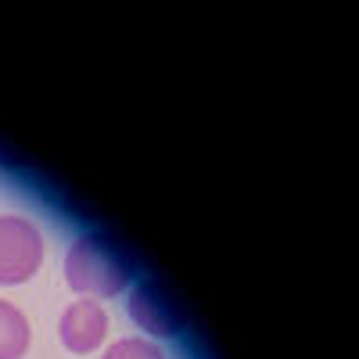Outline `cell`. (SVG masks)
Listing matches in <instances>:
<instances>
[{
	"mask_svg": "<svg viewBox=\"0 0 359 359\" xmlns=\"http://www.w3.org/2000/svg\"><path fill=\"white\" fill-rule=\"evenodd\" d=\"M65 280L83 294L111 298L133 280V262L108 237L83 233L72 241V248L65 255Z\"/></svg>",
	"mask_w": 359,
	"mask_h": 359,
	"instance_id": "cell-1",
	"label": "cell"
},
{
	"mask_svg": "<svg viewBox=\"0 0 359 359\" xmlns=\"http://www.w3.org/2000/svg\"><path fill=\"white\" fill-rule=\"evenodd\" d=\"M43 262V237L22 216H0V284H22Z\"/></svg>",
	"mask_w": 359,
	"mask_h": 359,
	"instance_id": "cell-2",
	"label": "cell"
},
{
	"mask_svg": "<svg viewBox=\"0 0 359 359\" xmlns=\"http://www.w3.org/2000/svg\"><path fill=\"white\" fill-rule=\"evenodd\" d=\"M130 316L140 331H147L151 338H172V334H180V327H184V316L172 306V298L151 280H140L130 291Z\"/></svg>",
	"mask_w": 359,
	"mask_h": 359,
	"instance_id": "cell-3",
	"label": "cell"
},
{
	"mask_svg": "<svg viewBox=\"0 0 359 359\" xmlns=\"http://www.w3.org/2000/svg\"><path fill=\"white\" fill-rule=\"evenodd\" d=\"M57 331H62V341L69 352H94V348H101V341L108 334V313L97 302L83 298V302H72L62 313Z\"/></svg>",
	"mask_w": 359,
	"mask_h": 359,
	"instance_id": "cell-4",
	"label": "cell"
},
{
	"mask_svg": "<svg viewBox=\"0 0 359 359\" xmlns=\"http://www.w3.org/2000/svg\"><path fill=\"white\" fill-rule=\"evenodd\" d=\"M29 348V320L18 306L0 298V359H22Z\"/></svg>",
	"mask_w": 359,
	"mask_h": 359,
	"instance_id": "cell-5",
	"label": "cell"
},
{
	"mask_svg": "<svg viewBox=\"0 0 359 359\" xmlns=\"http://www.w3.org/2000/svg\"><path fill=\"white\" fill-rule=\"evenodd\" d=\"M104 359H165L162 348L155 341H144V338H123V341H115Z\"/></svg>",
	"mask_w": 359,
	"mask_h": 359,
	"instance_id": "cell-6",
	"label": "cell"
}]
</instances>
